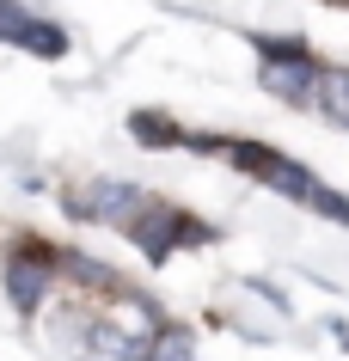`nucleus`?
I'll list each match as a JSON object with an SVG mask.
<instances>
[{"instance_id":"obj_2","label":"nucleus","mask_w":349,"mask_h":361,"mask_svg":"<svg viewBox=\"0 0 349 361\" xmlns=\"http://www.w3.org/2000/svg\"><path fill=\"white\" fill-rule=\"evenodd\" d=\"M129 239L141 245V257H147V264H172L178 251L209 245L214 227H209V221H196V214H184V209H172V202H154V209L129 227Z\"/></svg>"},{"instance_id":"obj_6","label":"nucleus","mask_w":349,"mask_h":361,"mask_svg":"<svg viewBox=\"0 0 349 361\" xmlns=\"http://www.w3.org/2000/svg\"><path fill=\"white\" fill-rule=\"evenodd\" d=\"M312 104H319L331 123H343V129H349V68H325V74H319V98H312Z\"/></svg>"},{"instance_id":"obj_4","label":"nucleus","mask_w":349,"mask_h":361,"mask_svg":"<svg viewBox=\"0 0 349 361\" xmlns=\"http://www.w3.org/2000/svg\"><path fill=\"white\" fill-rule=\"evenodd\" d=\"M56 264H61V251L31 245V239L6 257V300H13V312L31 319V312L43 306V294H49V282H56Z\"/></svg>"},{"instance_id":"obj_7","label":"nucleus","mask_w":349,"mask_h":361,"mask_svg":"<svg viewBox=\"0 0 349 361\" xmlns=\"http://www.w3.org/2000/svg\"><path fill=\"white\" fill-rule=\"evenodd\" d=\"M147 361H190V331L184 324H166L154 337V349H147Z\"/></svg>"},{"instance_id":"obj_9","label":"nucleus","mask_w":349,"mask_h":361,"mask_svg":"<svg viewBox=\"0 0 349 361\" xmlns=\"http://www.w3.org/2000/svg\"><path fill=\"white\" fill-rule=\"evenodd\" d=\"M312 214H325V221L349 227V196H337V190H325V184H319V196H312Z\"/></svg>"},{"instance_id":"obj_8","label":"nucleus","mask_w":349,"mask_h":361,"mask_svg":"<svg viewBox=\"0 0 349 361\" xmlns=\"http://www.w3.org/2000/svg\"><path fill=\"white\" fill-rule=\"evenodd\" d=\"M61 269H68V276H80V282H92V288H111L116 276L104 264H98V257H86V251H61Z\"/></svg>"},{"instance_id":"obj_10","label":"nucleus","mask_w":349,"mask_h":361,"mask_svg":"<svg viewBox=\"0 0 349 361\" xmlns=\"http://www.w3.org/2000/svg\"><path fill=\"white\" fill-rule=\"evenodd\" d=\"M343 6H349V0H343Z\"/></svg>"},{"instance_id":"obj_5","label":"nucleus","mask_w":349,"mask_h":361,"mask_svg":"<svg viewBox=\"0 0 349 361\" xmlns=\"http://www.w3.org/2000/svg\"><path fill=\"white\" fill-rule=\"evenodd\" d=\"M129 135L147 141V147H190V135L178 129L172 116H159V111H135V116H129Z\"/></svg>"},{"instance_id":"obj_1","label":"nucleus","mask_w":349,"mask_h":361,"mask_svg":"<svg viewBox=\"0 0 349 361\" xmlns=\"http://www.w3.org/2000/svg\"><path fill=\"white\" fill-rule=\"evenodd\" d=\"M257 56H264V68H257L264 92L288 98V104H312V98H319V74H325V68L307 56L300 37H257Z\"/></svg>"},{"instance_id":"obj_3","label":"nucleus","mask_w":349,"mask_h":361,"mask_svg":"<svg viewBox=\"0 0 349 361\" xmlns=\"http://www.w3.org/2000/svg\"><path fill=\"white\" fill-rule=\"evenodd\" d=\"M68 209L80 214V221H104V227H135L141 214L154 209V196L141 190V184H123V178H98V184H86V190L68 196Z\"/></svg>"}]
</instances>
